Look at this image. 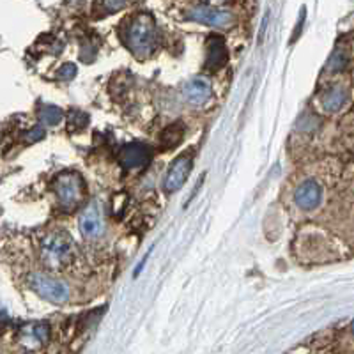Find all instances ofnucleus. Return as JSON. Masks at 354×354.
Instances as JSON below:
<instances>
[{
	"label": "nucleus",
	"mask_w": 354,
	"mask_h": 354,
	"mask_svg": "<svg viewBox=\"0 0 354 354\" xmlns=\"http://www.w3.org/2000/svg\"><path fill=\"white\" fill-rule=\"evenodd\" d=\"M183 137H185V126L181 122H174L161 131L160 144L163 145V149H172L177 144H181Z\"/></svg>",
	"instance_id": "14"
},
{
	"label": "nucleus",
	"mask_w": 354,
	"mask_h": 354,
	"mask_svg": "<svg viewBox=\"0 0 354 354\" xmlns=\"http://www.w3.org/2000/svg\"><path fill=\"white\" fill-rule=\"evenodd\" d=\"M192 167H194V156H192V153H185L174 160V163L170 165L169 172L165 176V183H163V188H165L167 194H174V192L183 188V185L188 179L189 172H192Z\"/></svg>",
	"instance_id": "5"
},
{
	"label": "nucleus",
	"mask_w": 354,
	"mask_h": 354,
	"mask_svg": "<svg viewBox=\"0 0 354 354\" xmlns=\"http://www.w3.org/2000/svg\"><path fill=\"white\" fill-rule=\"evenodd\" d=\"M126 0H103V11L115 12L124 8Z\"/></svg>",
	"instance_id": "20"
},
{
	"label": "nucleus",
	"mask_w": 354,
	"mask_h": 354,
	"mask_svg": "<svg viewBox=\"0 0 354 354\" xmlns=\"http://www.w3.org/2000/svg\"><path fill=\"white\" fill-rule=\"evenodd\" d=\"M57 201L64 211L78 209L87 197V185L82 174L62 172L55 177L53 183Z\"/></svg>",
	"instance_id": "3"
},
{
	"label": "nucleus",
	"mask_w": 354,
	"mask_h": 354,
	"mask_svg": "<svg viewBox=\"0 0 354 354\" xmlns=\"http://www.w3.org/2000/svg\"><path fill=\"white\" fill-rule=\"evenodd\" d=\"M28 286L34 292H37L43 299L55 305H62L69 299V287L68 283L62 282L61 278H55L48 273L34 271L28 277Z\"/></svg>",
	"instance_id": "4"
},
{
	"label": "nucleus",
	"mask_w": 354,
	"mask_h": 354,
	"mask_svg": "<svg viewBox=\"0 0 354 354\" xmlns=\"http://www.w3.org/2000/svg\"><path fill=\"white\" fill-rule=\"evenodd\" d=\"M205 2L211 6H220V4H223V2H227V0H205Z\"/></svg>",
	"instance_id": "21"
},
{
	"label": "nucleus",
	"mask_w": 354,
	"mask_h": 354,
	"mask_svg": "<svg viewBox=\"0 0 354 354\" xmlns=\"http://www.w3.org/2000/svg\"><path fill=\"white\" fill-rule=\"evenodd\" d=\"M158 28L149 15H137L124 30L128 48L138 57H149L158 48Z\"/></svg>",
	"instance_id": "2"
},
{
	"label": "nucleus",
	"mask_w": 354,
	"mask_h": 354,
	"mask_svg": "<svg viewBox=\"0 0 354 354\" xmlns=\"http://www.w3.org/2000/svg\"><path fill=\"white\" fill-rule=\"evenodd\" d=\"M351 330H353V333H354V321H353V324H351Z\"/></svg>",
	"instance_id": "22"
},
{
	"label": "nucleus",
	"mask_w": 354,
	"mask_h": 354,
	"mask_svg": "<svg viewBox=\"0 0 354 354\" xmlns=\"http://www.w3.org/2000/svg\"><path fill=\"white\" fill-rule=\"evenodd\" d=\"M347 100H349V93H347L346 87H342V85H335V87L328 88L326 93L321 96L322 109L330 113L342 110L344 105L347 103Z\"/></svg>",
	"instance_id": "13"
},
{
	"label": "nucleus",
	"mask_w": 354,
	"mask_h": 354,
	"mask_svg": "<svg viewBox=\"0 0 354 354\" xmlns=\"http://www.w3.org/2000/svg\"><path fill=\"white\" fill-rule=\"evenodd\" d=\"M77 75V66L75 64H64L59 71H57V77L61 78V80H71Z\"/></svg>",
	"instance_id": "19"
},
{
	"label": "nucleus",
	"mask_w": 354,
	"mask_h": 354,
	"mask_svg": "<svg viewBox=\"0 0 354 354\" xmlns=\"http://www.w3.org/2000/svg\"><path fill=\"white\" fill-rule=\"evenodd\" d=\"M68 126L71 131H82L88 126V115L84 112H71L68 117Z\"/></svg>",
	"instance_id": "16"
},
{
	"label": "nucleus",
	"mask_w": 354,
	"mask_h": 354,
	"mask_svg": "<svg viewBox=\"0 0 354 354\" xmlns=\"http://www.w3.org/2000/svg\"><path fill=\"white\" fill-rule=\"evenodd\" d=\"M50 326L46 322H32L21 328L20 342L25 347H39L48 342Z\"/></svg>",
	"instance_id": "12"
},
{
	"label": "nucleus",
	"mask_w": 354,
	"mask_h": 354,
	"mask_svg": "<svg viewBox=\"0 0 354 354\" xmlns=\"http://www.w3.org/2000/svg\"><path fill=\"white\" fill-rule=\"evenodd\" d=\"M229 61V50H227L225 41L221 37H209L207 41V50H205V69L211 73L220 71Z\"/></svg>",
	"instance_id": "10"
},
{
	"label": "nucleus",
	"mask_w": 354,
	"mask_h": 354,
	"mask_svg": "<svg viewBox=\"0 0 354 354\" xmlns=\"http://www.w3.org/2000/svg\"><path fill=\"white\" fill-rule=\"evenodd\" d=\"M347 64V55L344 50H335L333 55L330 57V61H328V69L331 71H340V69L346 68Z\"/></svg>",
	"instance_id": "17"
},
{
	"label": "nucleus",
	"mask_w": 354,
	"mask_h": 354,
	"mask_svg": "<svg viewBox=\"0 0 354 354\" xmlns=\"http://www.w3.org/2000/svg\"><path fill=\"white\" fill-rule=\"evenodd\" d=\"M188 18L202 25H209V27L216 28H225L232 24V15L230 12L220 11V9L209 8V6H197V8L189 9Z\"/></svg>",
	"instance_id": "6"
},
{
	"label": "nucleus",
	"mask_w": 354,
	"mask_h": 354,
	"mask_svg": "<svg viewBox=\"0 0 354 354\" xmlns=\"http://www.w3.org/2000/svg\"><path fill=\"white\" fill-rule=\"evenodd\" d=\"M46 137V131H44L43 126H34L32 129H28L25 133V142L27 144H36V142H41L43 138Z\"/></svg>",
	"instance_id": "18"
},
{
	"label": "nucleus",
	"mask_w": 354,
	"mask_h": 354,
	"mask_svg": "<svg viewBox=\"0 0 354 354\" xmlns=\"http://www.w3.org/2000/svg\"><path fill=\"white\" fill-rule=\"evenodd\" d=\"M39 257L48 270L61 271L77 259V246L64 230H50L39 243Z\"/></svg>",
	"instance_id": "1"
},
{
	"label": "nucleus",
	"mask_w": 354,
	"mask_h": 354,
	"mask_svg": "<svg viewBox=\"0 0 354 354\" xmlns=\"http://www.w3.org/2000/svg\"><path fill=\"white\" fill-rule=\"evenodd\" d=\"M153 153L147 145L133 142V144H126L121 151H119V161L124 169L133 170L144 167L147 161L151 160Z\"/></svg>",
	"instance_id": "9"
},
{
	"label": "nucleus",
	"mask_w": 354,
	"mask_h": 354,
	"mask_svg": "<svg viewBox=\"0 0 354 354\" xmlns=\"http://www.w3.org/2000/svg\"><path fill=\"white\" fill-rule=\"evenodd\" d=\"M37 117H39L41 124L44 126H57L59 122L62 121V117H64V112H62L59 106L55 105H43L37 112Z\"/></svg>",
	"instance_id": "15"
},
{
	"label": "nucleus",
	"mask_w": 354,
	"mask_h": 354,
	"mask_svg": "<svg viewBox=\"0 0 354 354\" xmlns=\"http://www.w3.org/2000/svg\"><path fill=\"white\" fill-rule=\"evenodd\" d=\"M213 94V88H211V84L207 78L197 77L194 80H189L185 87V97L192 103V105H204L207 103Z\"/></svg>",
	"instance_id": "11"
},
{
	"label": "nucleus",
	"mask_w": 354,
	"mask_h": 354,
	"mask_svg": "<svg viewBox=\"0 0 354 354\" xmlns=\"http://www.w3.org/2000/svg\"><path fill=\"white\" fill-rule=\"evenodd\" d=\"M80 230L84 234L85 239H100L105 232V223H103V218H101L100 207H97L96 202L88 204L85 207V211L80 216Z\"/></svg>",
	"instance_id": "8"
},
{
	"label": "nucleus",
	"mask_w": 354,
	"mask_h": 354,
	"mask_svg": "<svg viewBox=\"0 0 354 354\" xmlns=\"http://www.w3.org/2000/svg\"><path fill=\"white\" fill-rule=\"evenodd\" d=\"M322 201V188L314 179H306L294 192V202L298 204L299 209L312 211L315 209Z\"/></svg>",
	"instance_id": "7"
}]
</instances>
